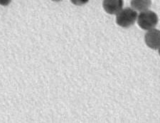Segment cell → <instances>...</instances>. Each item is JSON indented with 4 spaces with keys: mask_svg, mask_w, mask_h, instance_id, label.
<instances>
[{
    "mask_svg": "<svg viewBox=\"0 0 160 123\" xmlns=\"http://www.w3.org/2000/svg\"><path fill=\"white\" fill-rule=\"evenodd\" d=\"M144 41L147 46L152 49L157 50L160 47V31L152 29L145 34Z\"/></svg>",
    "mask_w": 160,
    "mask_h": 123,
    "instance_id": "3957f363",
    "label": "cell"
},
{
    "mask_svg": "<svg viewBox=\"0 0 160 123\" xmlns=\"http://www.w3.org/2000/svg\"><path fill=\"white\" fill-rule=\"evenodd\" d=\"M158 17L155 12L146 10L141 12L138 17V23L139 27L144 30L149 31L154 29L158 24Z\"/></svg>",
    "mask_w": 160,
    "mask_h": 123,
    "instance_id": "7a4b0ae2",
    "label": "cell"
},
{
    "mask_svg": "<svg viewBox=\"0 0 160 123\" xmlns=\"http://www.w3.org/2000/svg\"><path fill=\"white\" fill-rule=\"evenodd\" d=\"M12 0H0V5L1 6H8V5L10 4Z\"/></svg>",
    "mask_w": 160,
    "mask_h": 123,
    "instance_id": "52a82bcc",
    "label": "cell"
},
{
    "mask_svg": "<svg viewBox=\"0 0 160 123\" xmlns=\"http://www.w3.org/2000/svg\"><path fill=\"white\" fill-rule=\"evenodd\" d=\"M70 1L72 4L76 5V6H82V5L87 4L89 0H70Z\"/></svg>",
    "mask_w": 160,
    "mask_h": 123,
    "instance_id": "8992f818",
    "label": "cell"
},
{
    "mask_svg": "<svg viewBox=\"0 0 160 123\" xmlns=\"http://www.w3.org/2000/svg\"><path fill=\"white\" fill-rule=\"evenodd\" d=\"M159 56H160V47L159 48Z\"/></svg>",
    "mask_w": 160,
    "mask_h": 123,
    "instance_id": "9c48e42d",
    "label": "cell"
},
{
    "mask_svg": "<svg viewBox=\"0 0 160 123\" xmlns=\"http://www.w3.org/2000/svg\"><path fill=\"white\" fill-rule=\"evenodd\" d=\"M51 1H53V2H60V1H62V0H51Z\"/></svg>",
    "mask_w": 160,
    "mask_h": 123,
    "instance_id": "ba28073f",
    "label": "cell"
},
{
    "mask_svg": "<svg viewBox=\"0 0 160 123\" xmlns=\"http://www.w3.org/2000/svg\"><path fill=\"white\" fill-rule=\"evenodd\" d=\"M130 4L133 9L141 12L148 10L152 5V0H131Z\"/></svg>",
    "mask_w": 160,
    "mask_h": 123,
    "instance_id": "5b68a950",
    "label": "cell"
},
{
    "mask_svg": "<svg viewBox=\"0 0 160 123\" xmlns=\"http://www.w3.org/2000/svg\"><path fill=\"white\" fill-rule=\"evenodd\" d=\"M123 0H103L102 7L109 14H117L122 9Z\"/></svg>",
    "mask_w": 160,
    "mask_h": 123,
    "instance_id": "277c9868",
    "label": "cell"
},
{
    "mask_svg": "<svg viewBox=\"0 0 160 123\" xmlns=\"http://www.w3.org/2000/svg\"><path fill=\"white\" fill-rule=\"evenodd\" d=\"M138 19V13L135 9L130 7L123 9L118 13L116 22L121 27L129 28L135 24Z\"/></svg>",
    "mask_w": 160,
    "mask_h": 123,
    "instance_id": "6da1fadb",
    "label": "cell"
}]
</instances>
